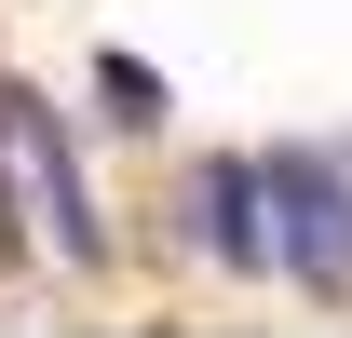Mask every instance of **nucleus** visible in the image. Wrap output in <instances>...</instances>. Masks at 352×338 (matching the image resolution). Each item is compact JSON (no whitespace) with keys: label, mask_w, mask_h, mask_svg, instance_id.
<instances>
[{"label":"nucleus","mask_w":352,"mask_h":338,"mask_svg":"<svg viewBox=\"0 0 352 338\" xmlns=\"http://www.w3.org/2000/svg\"><path fill=\"white\" fill-rule=\"evenodd\" d=\"M271 190H285V257H298L311 284H339V271H352V203H339L311 163H285Z\"/></svg>","instance_id":"nucleus-1"}]
</instances>
